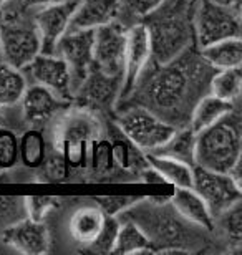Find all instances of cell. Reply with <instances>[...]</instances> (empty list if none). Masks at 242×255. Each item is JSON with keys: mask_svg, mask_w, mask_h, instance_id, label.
Returning a JSON list of instances; mask_svg holds the SVG:
<instances>
[{"mask_svg": "<svg viewBox=\"0 0 242 255\" xmlns=\"http://www.w3.org/2000/svg\"><path fill=\"white\" fill-rule=\"evenodd\" d=\"M236 108V103L233 101H226L218 96L206 93L196 101L193 106L191 115H189L188 126L191 128L194 132H199L206 129V128L213 126L218 123L221 118H224L226 115L231 113Z\"/></svg>", "mask_w": 242, "mask_h": 255, "instance_id": "19", "label": "cell"}, {"mask_svg": "<svg viewBox=\"0 0 242 255\" xmlns=\"http://www.w3.org/2000/svg\"><path fill=\"white\" fill-rule=\"evenodd\" d=\"M118 227H120V219H118V216H106L101 234L90 247H86V251L93 254H111L113 246H115L116 241Z\"/></svg>", "mask_w": 242, "mask_h": 255, "instance_id": "31", "label": "cell"}, {"mask_svg": "<svg viewBox=\"0 0 242 255\" xmlns=\"http://www.w3.org/2000/svg\"><path fill=\"white\" fill-rule=\"evenodd\" d=\"M8 2H12V0H0V10H2V7H5Z\"/></svg>", "mask_w": 242, "mask_h": 255, "instance_id": "37", "label": "cell"}, {"mask_svg": "<svg viewBox=\"0 0 242 255\" xmlns=\"http://www.w3.org/2000/svg\"><path fill=\"white\" fill-rule=\"evenodd\" d=\"M169 204L174 212L186 222L204 231L214 229V216L211 214L208 204L201 199L193 187H176V191L169 199Z\"/></svg>", "mask_w": 242, "mask_h": 255, "instance_id": "16", "label": "cell"}, {"mask_svg": "<svg viewBox=\"0 0 242 255\" xmlns=\"http://www.w3.org/2000/svg\"><path fill=\"white\" fill-rule=\"evenodd\" d=\"M55 2H61V0H17V10H25L32 8V7H43V5H48V3H55Z\"/></svg>", "mask_w": 242, "mask_h": 255, "instance_id": "36", "label": "cell"}, {"mask_svg": "<svg viewBox=\"0 0 242 255\" xmlns=\"http://www.w3.org/2000/svg\"><path fill=\"white\" fill-rule=\"evenodd\" d=\"M120 86L121 78H115V76H108L101 73L93 65V68L90 70L88 76L85 78L80 88L76 90V93L85 96V100H88L95 105H105L110 103V100L115 96L116 90Z\"/></svg>", "mask_w": 242, "mask_h": 255, "instance_id": "23", "label": "cell"}, {"mask_svg": "<svg viewBox=\"0 0 242 255\" xmlns=\"http://www.w3.org/2000/svg\"><path fill=\"white\" fill-rule=\"evenodd\" d=\"M25 88H27V78L22 70L0 62V108L18 105Z\"/></svg>", "mask_w": 242, "mask_h": 255, "instance_id": "26", "label": "cell"}, {"mask_svg": "<svg viewBox=\"0 0 242 255\" xmlns=\"http://www.w3.org/2000/svg\"><path fill=\"white\" fill-rule=\"evenodd\" d=\"M0 110H2V108H0Z\"/></svg>", "mask_w": 242, "mask_h": 255, "instance_id": "38", "label": "cell"}, {"mask_svg": "<svg viewBox=\"0 0 242 255\" xmlns=\"http://www.w3.org/2000/svg\"><path fill=\"white\" fill-rule=\"evenodd\" d=\"M2 241L15 251L27 255H42L50 251V232L43 221L23 219L8 226L2 234Z\"/></svg>", "mask_w": 242, "mask_h": 255, "instance_id": "14", "label": "cell"}, {"mask_svg": "<svg viewBox=\"0 0 242 255\" xmlns=\"http://www.w3.org/2000/svg\"><path fill=\"white\" fill-rule=\"evenodd\" d=\"M111 254H154V251L148 234L143 231L140 224L125 217L123 221H120V227H118L116 241Z\"/></svg>", "mask_w": 242, "mask_h": 255, "instance_id": "21", "label": "cell"}, {"mask_svg": "<svg viewBox=\"0 0 242 255\" xmlns=\"http://www.w3.org/2000/svg\"><path fill=\"white\" fill-rule=\"evenodd\" d=\"M214 71L201 58L198 45L193 43L171 62L154 63L151 70L146 66L123 105L145 106L173 126H188L193 106L208 93Z\"/></svg>", "mask_w": 242, "mask_h": 255, "instance_id": "1", "label": "cell"}, {"mask_svg": "<svg viewBox=\"0 0 242 255\" xmlns=\"http://www.w3.org/2000/svg\"><path fill=\"white\" fill-rule=\"evenodd\" d=\"M121 134L143 152H153L163 146L178 129L140 105H123L116 118Z\"/></svg>", "mask_w": 242, "mask_h": 255, "instance_id": "7", "label": "cell"}, {"mask_svg": "<svg viewBox=\"0 0 242 255\" xmlns=\"http://www.w3.org/2000/svg\"><path fill=\"white\" fill-rule=\"evenodd\" d=\"M23 206L30 219L43 221L51 211H56L60 207V199L51 196H30L23 199Z\"/></svg>", "mask_w": 242, "mask_h": 255, "instance_id": "32", "label": "cell"}, {"mask_svg": "<svg viewBox=\"0 0 242 255\" xmlns=\"http://www.w3.org/2000/svg\"><path fill=\"white\" fill-rule=\"evenodd\" d=\"M193 189L208 204L214 219L241 202L242 199V184H239L228 172L211 171L206 167H193Z\"/></svg>", "mask_w": 242, "mask_h": 255, "instance_id": "8", "label": "cell"}, {"mask_svg": "<svg viewBox=\"0 0 242 255\" xmlns=\"http://www.w3.org/2000/svg\"><path fill=\"white\" fill-rule=\"evenodd\" d=\"M22 10H0V58L17 70H23L42 52L40 35L33 20L22 17Z\"/></svg>", "mask_w": 242, "mask_h": 255, "instance_id": "5", "label": "cell"}, {"mask_svg": "<svg viewBox=\"0 0 242 255\" xmlns=\"http://www.w3.org/2000/svg\"><path fill=\"white\" fill-rule=\"evenodd\" d=\"M126 48V27L111 20L93 30V63L101 73L121 78Z\"/></svg>", "mask_w": 242, "mask_h": 255, "instance_id": "9", "label": "cell"}, {"mask_svg": "<svg viewBox=\"0 0 242 255\" xmlns=\"http://www.w3.org/2000/svg\"><path fill=\"white\" fill-rule=\"evenodd\" d=\"M47 157V139L37 128L23 131L18 137V161L28 169H40Z\"/></svg>", "mask_w": 242, "mask_h": 255, "instance_id": "24", "label": "cell"}, {"mask_svg": "<svg viewBox=\"0 0 242 255\" xmlns=\"http://www.w3.org/2000/svg\"><path fill=\"white\" fill-rule=\"evenodd\" d=\"M201 58L213 70L238 68L242 65V42L239 38H226L204 47H198Z\"/></svg>", "mask_w": 242, "mask_h": 255, "instance_id": "20", "label": "cell"}, {"mask_svg": "<svg viewBox=\"0 0 242 255\" xmlns=\"http://www.w3.org/2000/svg\"><path fill=\"white\" fill-rule=\"evenodd\" d=\"M18 162V137L8 128L0 126V171H7Z\"/></svg>", "mask_w": 242, "mask_h": 255, "instance_id": "30", "label": "cell"}, {"mask_svg": "<svg viewBox=\"0 0 242 255\" xmlns=\"http://www.w3.org/2000/svg\"><path fill=\"white\" fill-rule=\"evenodd\" d=\"M193 28L198 47L226 38H239L241 8L221 0H196Z\"/></svg>", "mask_w": 242, "mask_h": 255, "instance_id": "6", "label": "cell"}, {"mask_svg": "<svg viewBox=\"0 0 242 255\" xmlns=\"http://www.w3.org/2000/svg\"><path fill=\"white\" fill-rule=\"evenodd\" d=\"M118 0H78L68 30H95L115 20Z\"/></svg>", "mask_w": 242, "mask_h": 255, "instance_id": "17", "label": "cell"}, {"mask_svg": "<svg viewBox=\"0 0 242 255\" xmlns=\"http://www.w3.org/2000/svg\"><path fill=\"white\" fill-rule=\"evenodd\" d=\"M22 111L25 121L32 125H40L43 121H48L50 118L58 113L61 108H65L66 101L58 98L53 91L45 88L42 85H27L23 95H22Z\"/></svg>", "mask_w": 242, "mask_h": 255, "instance_id": "15", "label": "cell"}, {"mask_svg": "<svg viewBox=\"0 0 242 255\" xmlns=\"http://www.w3.org/2000/svg\"><path fill=\"white\" fill-rule=\"evenodd\" d=\"M106 216L108 214L100 206H85L75 211L70 219V234L73 241L85 249L90 247L101 234Z\"/></svg>", "mask_w": 242, "mask_h": 255, "instance_id": "18", "label": "cell"}, {"mask_svg": "<svg viewBox=\"0 0 242 255\" xmlns=\"http://www.w3.org/2000/svg\"><path fill=\"white\" fill-rule=\"evenodd\" d=\"M194 146H196V132L189 126L178 128L174 134L154 149V154H161L168 157H174V159L184 161L188 164L194 166Z\"/></svg>", "mask_w": 242, "mask_h": 255, "instance_id": "25", "label": "cell"}, {"mask_svg": "<svg viewBox=\"0 0 242 255\" xmlns=\"http://www.w3.org/2000/svg\"><path fill=\"white\" fill-rule=\"evenodd\" d=\"M76 3L78 0H61V2L43 5L35 13L33 23L37 27L40 43H42L40 53H56V45H58L60 38L68 32L70 18Z\"/></svg>", "mask_w": 242, "mask_h": 255, "instance_id": "12", "label": "cell"}, {"mask_svg": "<svg viewBox=\"0 0 242 255\" xmlns=\"http://www.w3.org/2000/svg\"><path fill=\"white\" fill-rule=\"evenodd\" d=\"M163 2L164 0H118L115 20L128 28L131 25L143 22V18Z\"/></svg>", "mask_w": 242, "mask_h": 255, "instance_id": "28", "label": "cell"}, {"mask_svg": "<svg viewBox=\"0 0 242 255\" xmlns=\"http://www.w3.org/2000/svg\"><path fill=\"white\" fill-rule=\"evenodd\" d=\"M101 136L100 120L90 110L75 108L60 121L55 132V151H58L70 169L90 166L93 144Z\"/></svg>", "mask_w": 242, "mask_h": 255, "instance_id": "4", "label": "cell"}, {"mask_svg": "<svg viewBox=\"0 0 242 255\" xmlns=\"http://www.w3.org/2000/svg\"><path fill=\"white\" fill-rule=\"evenodd\" d=\"M90 166L93 167L96 174H106L113 169L115 161H113L111 142L106 139H98L93 144L90 156Z\"/></svg>", "mask_w": 242, "mask_h": 255, "instance_id": "33", "label": "cell"}, {"mask_svg": "<svg viewBox=\"0 0 242 255\" xmlns=\"http://www.w3.org/2000/svg\"><path fill=\"white\" fill-rule=\"evenodd\" d=\"M194 5L196 0H164L143 18L154 63L171 62L194 43Z\"/></svg>", "mask_w": 242, "mask_h": 255, "instance_id": "2", "label": "cell"}, {"mask_svg": "<svg viewBox=\"0 0 242 255\" xmlns=\"http://www.w3.org/2000/svg\"><path fill=\"white\" fill-rule=\"evenodd\" d=\"M60 55L68 65L71 93H76L90 70L93 68V30H68L56 45Z\"/></svg>", "mask_w": 242, "mask_h": 255, "instance_id": "10", "label": "cell"}, {"mask_svg": "<svg viewBox=\"0 0 242 255\" xmlns=\"http://www.w3.org/2000/svg\"><path fill=\"white\" fill-rule=\"evenodd\" d=\"M146 162L149 167H153L164 182L174 187H191L193 186V167L191 164L174 157L146 152Z\"/></svg>", "mask_w": 242, "mask_h": 255, "instance_id": "22", "label": "cell"}, {"mask_svg": "<svg viewBox=\"0 0 242 255\" xmlns=\"http://www.w3.org/2000/svg\"><path fill=\"white\" fill-rule=\"evenodd\" d=\"M151 62V45L146 27L135 23L126 28V48H125V63H123L121 86H120V101H125L135 88L138 78Z\"/></svg>", "mask_w": 242, "mask_h": 255, "instance_id": "11", "label": "cell"}, {"mask_svg": "<svg viewBox=\"0 0 242 255\" xmlns=\"http://www.w3.org/2000/svg\"><path fill=\"white\" fill-rule=\"evenodd\" d=\"M241 86H242V71L241 66L238 68H228V70H216L209 80L208 93L223 98L226 101H236L241 96Z\"/></svg>", "mask_w": 242, "mask_h": 255, "instance_id": "27", "label": "cell"}, {"mask_svg": "<svg viewBox=\"0 0 242 255\" xmlns=\"http://www.w3.org/2000/svg\"><path fill=\"white\" fill-rule=\"evenodd\" d=\"M23 70L30 75L33 83L48 88L58 98L68 101L73 96L68 65L60 55L38 53Z\"/></svg>", "mask_w": 242, "mask_h": 255, "instance_id": "13", "label": "cell"}, {"mask_svg": "<svg viewBox=\"0 0 242 255\" xmlns=\"http://www.w3.org/2000/svg\"><path fill=\"white\" fill-rule=\"evenodd\" d=\"M95 201L98 202L96 206H100L105 214L108 216H120L121 212H125L126 209L133 207L138 204L140 199L138 197H128V196H110V197H96Z\"/></svg>", "mask_w": 242, "mask_h": 255, "instance_id": "35", "label": "cell"}, {"mask_svg": "<svg viewBox=\"0 0 242 255\" xmlns=\"http://www.w3.org/2000/svg\"><path fill=\"white\" fill-rule=\"evenodd\" d=\"M242 120L238 110H233L218 123L196 132L194 166L211 171L229 172L241 164Z\"/></svg>", "mask_w": 242, "mask_h": 255, "instance_id": "3", "label": "cell"}, {"mask_svg": "<svg viewBox=\"0 0 242 255\" xmlns=\"http://www.w3.org/2000/svg\"><path fill=\"white\" fill-rule=\"evenodd\" d=\"M221 217V226L224 229V234L228 237L229 244L234 249H241L242 246V209L241 202L234 204L233 207H229L228 211L219 214Z\"/></svg>", "mask_w": 242, "mask_h": 255, "instance_id": "29", "label": "cell"}, {"mask_svg": "<svg viewBox=\"0 0 242 255\" xmlns=\"http://www.w3.org/2000/svg\"><path fill=\"white\" fill-rule=\"evenodd\" d=\"M42 167H45V179L50 182L66 181L68 179L70 171H71L58 151H56L55 154L45 157V162L42 164Z\"/></svg>", "mask_w": 242, "mask_h": 255, "instance_id": "34", "label": "cell"}]
</instances>
